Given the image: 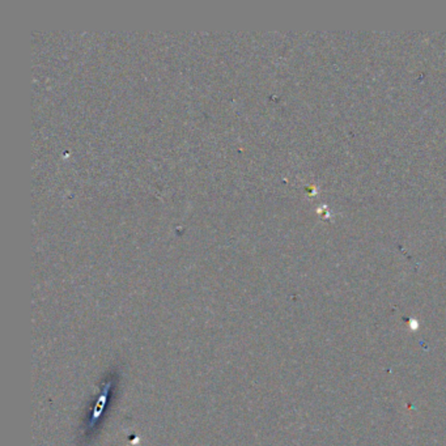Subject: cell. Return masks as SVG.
<instances>
[{"label":"cell","mask_w":446,"mask_h":446,"mask_svg":"<svg viewBox=\"0 0 446 446\" xmlns=\"http://www.w3.org/2000/svg\"><path fill=\"white\" fill-rule=\"evenodd\" d=\"M110 388H112V383H105L104 388H103V394L97 399L96 406L93 408V413H92V416H90V422H89L90 428L101 418V415L104 414L105 406H106L108 397H109V393H110Z\"/></svg>","instance_id":"cell-1"}]
</instances>
